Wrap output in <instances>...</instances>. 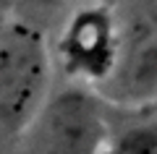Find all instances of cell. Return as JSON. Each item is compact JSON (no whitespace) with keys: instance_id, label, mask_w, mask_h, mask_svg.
<instances>
[{"instance_id":"6da1fadb","label":"cell","mask_w":157,"mask_h":154,"mask_svg":"<svg viewBox=\"0 0 157 154\" xmlns=\"http://www.w3.org/2000/svg\"><path fill=\"white\" fill-rule=\"evenodd\" d=\"M39 84V55L34 47L13 42L0 50V110L13 118L26 107Z\"/></svg>"},{"instance_id":"7a4b0ae2","label":"cell","mask_w":157,"mask_h":154,"mask_svg":"<svg viewBox=\"0 0 157 154\" xmlns=\"http://www.w3.org/2000/svg\"><path fill=\"white\" fill-rule=\"evenodd\" d=\"M131 81L134 84H152L157 81V44H147L131 60Z\"/></svg>"},{"instance_id":"3957f363","label":"cell","mask_w":157,"mask_h":154,"mask_svg":"<svg viewBox=\"0 0 157 154\" xmlns=\"http://www.w3.org/2000/svg\"><path fill=\"white\" fill-rule=\"evenodd\" d=\"M121 154H157V131L141 128L121 141Z\"/></svg>"}]
</instances>
